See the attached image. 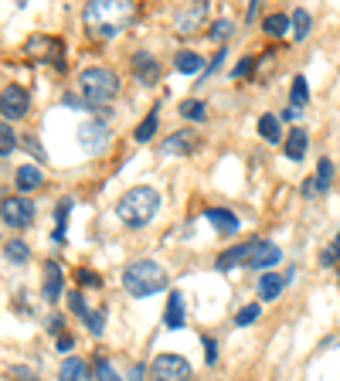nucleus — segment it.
I'll use <instances>...</instances> for the list:
<instances>
[{"instance_id": "nucleus-13", "label": "nucleus", "mask_w": 340, "mask_h": 381, "mask_svg": "<svg viewBox=\"0 0 340 381\" xmlns=\"http://www.w3.org/2000/svg\"><path fill=\"white\" fill-rule=\"evenodd\" d=\"M133 76H136L140 85H154V82L160 78L157 58H154L150 51H136V55H133Z\"/></svg>"}, {"instance_id": "nucleus-17", "label": "nucleus", "mask_w": 340, "mask_h": 381, "mask_svg": "<svg viewBox=\"0 0 340 381\" xmlns=\"http://www.w3.org/2000/svg\"><path fill=\"white\" fill-rule=\"evenodd\" d=\"M163 327H167V331H181V327H184V293H181V289H174V293L167 296Z\"/></svg>"}, {"instance_id": "nucleus-31", "label": "nucleus", "mask_w": 340, "mask_h": 381, "mask_svg": "<svg viewBox=\"0 0 340 381\" xmlns=\"http://www.w3.org/2000/svg\"><path fill=\"white\" fill-rule=\"evenodd\" d=\"M0 140H3V143H0V157L7 160V157H10V150L17 147V136H14V129H10V123H3V129H0Z\"/></svg>"}, {"instance_id": "nucleus-24", "label": "nucleus", "mask_w": 340, "mask_h": 381, "mask_svg": "<svg viewBox=\"0 0 340 381\" xmlns=\"http://www.w3.org/2000/svg\"><path fill=\"white\" fill-rule=\"evenodd\" d=\"M286 157L289 160H303L306 157V129H289L286 133Z\"/></svg>"}, {"instance_id": "nucleus-21", "label": "nucleus", "mask_w": 340, "mask_h": 381, "mask_svg": "<svg viewBox=\"0 0 340 381\" xmlns=\"http://www.w3.org/2000/svg\"><path fill=\"white\" fill-rule=\"evenodd\" d=\"M174 69L184 72V76H198V72H205L208 65H205V58H201L198 51H177V55H174Z\"/></svg>"}, {"instance_id": "nucleus-45", "label": "nucleus", "mask_w": 340, "mask_h": 381, "mask_svg": "<svg viewBox=\"0 0 340 381\" xmlns=\"http://www.w3.org/2000/svg\"><path fill=\"white\" fill-rule=\"evenodd\" d=\"M337 249H334V245H330V249H327V252L320 255V262H323V266H334V262H337Z\"/></svg>"}, {"instance_id": "nucleus-29", "label": "nucleus", "mask_w": 340, "mask_h": 381, "mask_svg": "<svg viewBox=\"0 0 340 381\" xmlns=\"http://www.w3.org/2000/svg\"><path fill=\"white\" fill-rule=\"evenodd\" d=\"M68 211H72V198H65V201L58 204V211H54V242H61L65 238V218H68Z\"/></svg>"}, {"instance_id": "nucleus-43", "label": "nucleus", "mask_w": 340, "mask_h": 381, "mask_svg": "<svg viewBox=\"0 0 340 381\" xmlns=\"http://www.w3.org/2000/svg\"><path fill=\"white\" fill-rule=\"evenodd\" d=\"M24 147H27L31 153H34V157H41V164H45V150H41V147L34 143V136H24Z\"/></svg>"}, {"instance_id": "nucleus-1", "label": "nucleus", "mask_w": 340, "mask_h": 381, "mask_svg": "<svg viewBox=\"0 0 340 381\" xmlns=\"http://www.w3.org/2000/svg\"><path fill=\"white\" fill-rule=\"evenodd\" d=\"M133 14H136V3H123V0H92L82 10L85 24L96 38H116L133 21Z\"/></svg>"}, {"instance_id": "nucleus-19", "label": "nucleus", "mask_w": 340, "mask_h": 381, "mask_svg": "<svg viewBox=\"0 0 340 381\" xmlns=\"http://www.w3.org/2000/svg\"><path fill=\"white\" fill-rule=\"evenodd\" d=\"M14 180H17V191H34V187H41V180H45V171L38 167V164H24V167H17V174H14Z\"/></svg>"}, {"instance_id": "nucleus-22", "label": "nucleus", "mask_w": 340, "mask_h": 381, "mask_svg": "<svg viewBox=\"0 0 340 381\" xmlns=\"http://www.w3.org/2000/svg\"><path fill=\"white\" fill-rule=\"evenodd\" d=\"M262 31L269 34V38H283L286 31H293V17L289 14H265V21H262Z\"/></svg>"}, {"instance_id": "nucleus-18", "label": "nucleus", "mask_w": 340, "mask_h": 381, "mask_svg": "<svg viewBox=\"0 0 340 381\" xmlns=\"http://www.w3.org/2000/svg\"><path fill=\"white\" fill-rule=\"evenodd\" d=\"M45 300H48V303H58V300H61V266H58L54 259L45 262Z\"/></svg>"}, {"instance_id": "nucleus-38", "label": "nucleus", "mask_w": 340, "mask_h": 381, "mask_svg": "<svg viewBox=\"0 0 340 381\" xmlns=\"http://www.w3.org/2000/svg\"><path fill=\"white\" fill-rule=\"evenodd\" d=\"M256 62H259L256 55H245V58L238 62L235 69H232V78H245V76H249V72H252V69H256Z\"/></svg>"}, {"instance_id": "nucleus-16", "label": "nucleus", "mask_w": 340, "mask_h": 381, "mask_svg": "<svg viewBox=\"0 0 340 381\" xmlns=\"http://www.w3.org/2000/svg\"><path fill=\"white\" fill-rule=\"evenodd\" d=\"M58 378L61 381H92V368H89V361H82V357H65L61 368H58Z\"/></svg>"}, {"instance_id": "nucleus-48", "label": "nucleus", "mask_w": 340, "mask_h": 381, "mask_svg": "<svg viewBox=\"0 0 340 381\" xmlns=\"http://www.w3.org/2000/svg\"><path fill=\"white\" fill-rule=\"evenodd\" d=\"M48 327H52V333H58V331H61V317H52V324H48Z\"/></svg>"}, {"instance_id": "nucleus-9", "label": "nucleus", "mask_w": 340, "mask_h": 381, "mask_svg": "<svg viewBox=\"0 0 340 381\" xmlns=\"http://www.w3.org/2000/svg\"><path fill=\"white\" fill-rule=\"evenodd\" d=\"M79 143L85 153H103L109 147V127L103 120H89L79 127Z\"/></svg>"}, {"instance_id": "nucleus-50", "label": "nucleus", "mask_w": 340, "mask_h": 381, "mask_svg": "<svg viewBox=\"0 0 340 381\" xmlns=\"http://www.w3.org/2000/svg\"><path fill=\"white\" fill-rule=\"evenodd\" d=\"M337 276H340V273H337Z\"/></svg>"}, {"instance_id": "nucleus-47", "label": "nucleus", "mask_w": 340, "mask_h": 381, "mask_svg": "<svg viewBox=\"0 0 340 381\" xmlns=\"http://www.w3.org/2000/svg\"><path fill=\"white\" fill-rule=\"evenodd\" d=\"M296 116H300V109H296V106H289L286 113H283V120H296Z\"/></svg>"}, {"instance_id": "nucleus-27", "label": "nucleus", "mask_w": 340, "mask_h": 381, "mask_svg": "<svg viewBox=\"0 0 340 381\" xmlns=\"http://www.w3.org/2000/svg\"><path fill=\"white\" fill-rule=\"evenodd\" d=\"M289 17H293V38H296V41H303V38L310 34V27H313V17H310V10H306V7H296Z\"/></svg>"}, {"instance_id": "nucleus-5", "label": "nucleus", "mask_w": 340, "mask_h": 381, "mask_svg": "<svg viewBox=\"0 0 340 381\" xmlns=\"http://www.w3.org/2000/svg\"><path fill=\"white\" fill-rule=\"evenodd\" d=\"M194 378V368L187 364V357L181 354H157L150 364V381H191Z\"/></svg>"}, {"instance_id": "nucleus-3", "label": "nucleus", "mask_w": 340, "mask_h": 381, "mask_svg": "<svg viewBox=\"0 0 340 381\" xmlns=\"http://www.w3.org/2000/svg\"><path fill=\"white\" fill-rule=\"evenodd\" d=\"M123 289L130 296H136V300L154 296L160 289H167V273L160 269L154 259H136V262H130L123 269Z\"/></svg>"}, {"instance_id": "nucleus-41", "label": "nucleus", "mask_w": 340, "mask_h": 381, "mask_svg": "<svg viewBox=\"0 0 340 381\" xmlns=\"http://www.w3.org/2000/svg\"><path fill=\"white\" fill-rule=\"evenodd\" d=\"M225 58H228V51H225V48H218V55H214V58H211V62H208V69H205V76H211V72H218V69H221V62H225Z\"/></svg>"}, {"instance_id": "nucleus-23", "label": "nucleus", "mask_w": 340, "mask_h": 381, "mask_svg": "<svg viewBox=\"0 0 340 381\" xmlns=\"http://www.w3.org/2000/svg\"><path fill=\"white\" fill-rule=\"evenodd\" d=\"M259 136L265 140V143H279V140H283L279 116H272V113H262V116H259Z\"/></svg>"}, {"instance_id": "nucleus-46", "label": "nucleus", "mask_w": 340, "mask_h": 381, "mask_svg": "<svg viewBox=\"0 0 340 381\" xmlns=\"http://www.w3.org/2000/svg\"><path fill=\"white\" fill-rule=\"evenodd\" d=\"M14 375H17V378H24V381H34V378H31V371H27V368H14Z\"/></svg>"}, {"instance_id": "nucleus-35", "label": "nucleus", "mask_w": 340, "mask_h": 381, "mask_svg": "<svg viewBox=\"0 0 340 381\" xmlns=\"http://www.w3.org/2000/svg\"><path fill=\"white\" fill-rule=\"evenodd\" d=\"M96 378L99 381H123V375H116V368H112L105 357H99V361H96Z\"/></svg>"}, {"instance_id": "nucleus-20", "label": "nucleus", "mask_w": 340, "mask_h": 381, "mask_svg": "<svg viewBox=\"0 0 340 381\" xmlns=\"http://www.w3.org/2000/svg\"><path fill=\"white\" fill-rule=\"evenodd\" d=\"M249 252H252V242H245V245H235V249H228V252L218 255V269L221 273H228V269H235V266H245L249 262Z\"/></svg>"}, {"instance_id": "nucleus-7", "label": "nucleus", "mask_w": 340, "mask_h": 381, "mask_svg": "<svg viewBox=\"0 0 340 381\" xmlns=\"http://www.w3.org/2000/svg\"><path fill=\"white\" fill-rule=\"evenodd\" d=\"M27 109H31V99H27L24 85H3V92H0V113H3V120L10 123V120H24Z\"/></svg>"}, {"instance_id": "nucleus-39", "label": "nucleus", "mask_w": 340, "mask_h": 381, "mask_svg": "<svg viewBox=\"0 0 340 381\" xmlns=\"http://www.w3.org/2000/svg\"><path fill=\"white\" fill-rule=\"evenodd\" d=\"M75 282H79V286H96V289H99V286H103V276H96L92 269H79V273H75Z\"/></svg>"}, {"instance_id": "nucleus-12", "label": "nucleus", "mask_w": 340, "mask_h": 381, "mask_svg": "<svg viewBox=\"0 0 340 381\" xmlns=\"http://www.w3.org/2000/svg\"><path fill=\"white\" fill-rule=\"evenodd\" d=\"M160 150L167 153V157H187V153L198 150V133L194 129H177V133H170L163 143H160Z\"/></svg>"}, {"instance_id": "nucleus-33", "label": "nucleus", "mask_w": 340, "mask_h": 381, "mask_svg": "<svg viewBox=\"0 0 340 381\" xmlns=\"http://www.w3.org/2000/svg\"><path fill=\"white\" fill-rule=\"evenodd\" d=\"M228 34H232V21H228V17H218V21L211 24V31H208L211 41H225Z\"/></svg>"}, {"instance_id": "nucleus-49", "label": "nucleus", "mask_w": 340, "mask_h": 381, "mask_svg": "<svg viewBox=\"0 0 340 381\" xmlns=\"http://www.w3.org/2000/svg\"><path fill=\"white\" fill-rule=\"evenodd\" d=\"M334 249H337V252H340V235H337V238H334Z\"/></svg>"}, {"instance_id": "nucleus-32", "label": "nucleus", "mask_w": 340, "mask_h": 381, "mask_svg": "<svg viewBox=\"0 0 340 381\" xmlns=\"http://www.w3.org/2000/svg\"><path fill=\"white\" fill-rule=\"evenodd\" d=\"M310 99V89H306V78L303 76H296L293 78V106H296V109H300V106H303V102Z\"/></svg>"}, {"instance_id": "nucleus-37", "label": "nucleus", "mask_w": 340, "mask_h": 381, "mask_svg": "<svg viewBox=\"0 0 340 381\" xmlns=\"http://www.w3.org/2000/svg\"><path fill=\"white\" fill-rule=\"evenodd\" d=\"M68 310H72V313H79L82 320H85L89 313H92V310L85 306V300H82V293H79V289H72V293H68Z\"/></svg>"}, {"instance_id": "nucleus-15", "label": "nucleus", "mask_w": 340, "mask_h": 381, "mask_svg": "<svg viewBox=\"0 0 340 381\" xmlns=\"http://www.w3.org/2000/svg\"><path fill=\"white\" fill-rule=\"evenodd\" d=\"M205 218H208L211 225H214V231H221V235H235L238 225H242L238 215L235 211H228V208H208Z\"/></svg>"}, {"instance_id": "nucleus-25", "label": "nucleus", "mask_w": 340, "mask_h": 381, "mask_svg": "<svg viewBox=\"0 0 340 381\" xmlns=\"http://www.w3.org/2000/svg\"><path fill=\"white\" fill-rule=\"evenodd\" d=\"M157 123H160V113L157 109H150V113L140 120V127L133 129V140H136V143H150L154 133H157Z\"/></svg>"}, {"instance_id": "nucleus-30", "label": "nucleus", "mask_w": 340, "mask_h": 381, "mask_svg": "<svg viewBox=\"0 0 340 381\" xmlns=\"http://www.w3.org/2000/svg\"><path fill=\"white\" fill-rule=\"evenodd\" d=\"M3 249H7V259H10V262H17V266H21V262H27V245L24 242H21V238H14V242H7V245H3Z\"/></svg>"}, {"instance_id": "nucleus-40", "label": "nucleus", "mask_w": 340, "mask_h": 381, "mask_svg": "<svg viewBox=\"0 0 340 381\" xmlns=\"http://www.w3.org/2000/svg\"><path fill=\"white\" fill-rule=\"evenodd\" d=\"M201 344H205V354H208V364H214V361H218V344H214L211 337H205V333H201Z\"/></svg>"}, {"instance_id": "nucleus-2", "label": "nucleus", "mask_w": 340, "mask_h": 381, "mask_svg": "<svg viewBox=\"0 0 340 381\" xmlns=\"http://www.w3.org/2000/svg\"><path fill=\"white\" fill-rule=\"evenodd\" d=\"M157 208H160V194L154 187H130L116 204V215H119V222L126 229H143L157 215Z\"/></svg>"}, {"instance_id": "nucleus-4", "label": "nucleus", "mask_w": 340, "mask_h": 381, "mask_svg": "<svg viewBox=\"0 0 340 381\" xmlns=\"http://www.w3.org/2000/svg\"><path fill=\"white\" fill-rule=\"evenodd\" d=\"M79 92L85 96V106L103 109V106H109V102L116 99L119 76L112 69H105V65H89V69H82V76H79Z\"/></svg>"}, {"instance_id": "nucleus-44", "label": "nucleus", "mask_w": 340, "mask_h": 381, "mask_svg": "<svg viewBox=\"0 0 340 381\" xmlns=\"http://www.w3.org/2000/svg\"><path fill=\"white\" fill-rule=\"evenodd\" d=\"M303 194H306V198H316V194H320V187H316V180H313V178L303 180Z\"/></svg>"}, {"instance_id": "nucleus-34", "label": "nucleus", "mask_w": 340, "mask_h": 381, "mask_svg": "<svg viewBox=\"0 0 340 381\" xmlns=\"http://www.w3.org/2000/svg\"><path fill=\"white\" fill-rule=\"evenodd\" d=\"M259 310H262L259 303H249V306H242V310H238V313H235V327H249V324H252V320L259 317Z\"/></svg>"}, {"instance_id": "nucleus-28", "label": "nucleus", "mask_w": 340, "mask_h": 381, "mask_svg": "<svg viewBox=\"0 0 340 381\" xmlns=\"http://www.w3.org/2000/svg\"><path fill=\"white\" fill-rule=\"evenodd\" d=\"M330 180H334V160L330 157H320L316 160V187H320V194L330 187Z\"/></svg>"}, {"instance_id": "nucleus-36", "label": "nucleus", "mask_w": 340, "mask_h": 381, "mask_svg": "<svg viewBox=\"0 0 340 381\" xmlns=\"http://www.w3.org/2000/svg\"><path fill=\"white\" fill-rule=\"evenodd\" d=\"M85 324H89V333H92V337H99V333L105 331V313L103 310H92V313L85 317Z\"/></svg>"}, {"instance_id": "nucleus-6", "label": "nucleus", "mask_w": 340, "mask_h": 381, "mask_svg": "<svg viewBox=\"0 0 340 381\" xmlns=\"http://www.w3.org/2000/svg\"><path fill=\"white\" fill-rule=\"evenodd\" d=\"M0 215H3L7 229H27L34 222V201L31 198H3Z\"/></svg>"}, {"instance_id": "nucleus-8", "label": "nucleus", "mask_w": 340, "mask_h": 381, "mask_svg": "<svg viewBox=\"0 0 340 381\" xmlns=\"http://www.w3.org/2000/svg\"><path fill=\"white\" fill-rule=\"evenodd\" d=\"M27 55H41V62H52L54 69H61V58H65V48L58 38H48V34H31L24 41Z\"/></svg>"}, {"instance_id": "nucleus-26", "label": "nucleus", "mask_w": 340, "mask_h": 381, "mask_svg": "<svg viewBox=\"0 0 340 381\" xmlns=\"http://www.w3.org/2000/svg\"><path fill=\"white\" fill-rule=\"evenodd\" d=\"M177 113H181L184 120H191V123H205V120H208V106L201 99H184L181 106H177Z\"/></svg>"}, {"instance_id": "nucleus-14", "label": "nucleus", "mask_w": 340, "mask_h": 381, "mask_svg": "<svg viewBox=\"0 0 340 381\" xmlns=\"http://www.w3.org/2000/svg\"><path fill=\"white\" fill-rule=\"evenodd\" d=\"M289 280H293V273H286V276H279V273H262L259 276V300L262 303H272V300L286 289Z\"/></svg>"}, {"instance_id": "nucleus-42", "label": "nucleus", "mask_w": 340, "mask_h": 381, "mask_svg": "<svg viewBox=\"0 0 340 381\" xmlns=\"http://www.w3.org/2000/svg\"><path fill=\"white\" fill-rule=\"evenodd\" d=\"M72 347H75V340H72L68 333H58V351H61V354H68Z\"/></svg>"}, {"instance_id": "nucleus-11", "label": "nucleus", "mask_w": 340, "mask_h": 381, "mask_svg": "<svg viewBox=\"0 0 340 381\" xmlns=\"http://www.w3.org/2000/svg\"><path fill=\"white\" fill-rule=\"evenodd\" d=\"M283 259V249L276 245V242H259V238H252V252H249V269H272L276 262Z\"/></svg>"}, {"instance_id": "nucleus-10", "label": "nucleus", "mask_w": 340, "mask_h": 381, "mask_svg": "<svg viewBox=\"0 0 340 381\" xmlns=\"http://www.w3.org/2000/svg\"><path fill=\"white\" fill-rule=\"evenodd\" d=\"M205 17H208V3L205 0H194V3H187V7L177 10L174 27H177V34H194L198 27L205 24Z\"/></svg>"}]
</instances>
